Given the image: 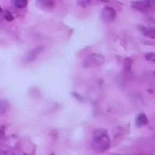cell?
Masks as SVG:
<instances>
[{
    "mask_svg": "<svg viewBox=\"0 0 155 155\" xmlns=\"http://www.w3.org/2000/svg\"><path fill=\"white\" fill-rule=\"evenodd\" d=\"M110 145L108 133L104 129H97L92 133L91 148L98 153H103L109 149Z\"/></svg>",
    "mask_w": 155,
    "mask_h": 155,
    "instance_id": "obj_1",
    "label": "cell"
},
{
    "mask_svg": "<svg viewBox=\"0 0 155 155\" xmlns=\"http://www.w3.org/2000/svg\"><path fill=\"white\" fill-rule=\"evenodd\" d=\"M104 62L105 58L102 54L98 53H91L83 59L82 65L84 68L91 69L102 66Z\"/></svg>",
    "mask_w": 155,
    "mask_h": 155,
    "instance_id": "obj_2",
    "label": "cell"
},
{
    "mask_svg": "<svg viewBox=\"0 0 155 155\" xmlns=\"http://www.w3.org/2000/svg\"><path fill=\"white\" fill-rule=\"evenodd\" d=\"M116 11L111 7H105L101 13V18L105 24H110L114 21L116 18Z\"/></svg>",
    "mask_w": 155,
    "mask_h": 155,
    "instance_id": "obj_3",
    "label": "cell"
},
{
    "mask_svg": "<svg viewBox=\"0 0 155 155\" xmlns=\"http://www.w3.org/2000/svg\"><path fill=\"white\" fill-rule=\"evenodd\" d=\"M44 46L42 45H38V46L35 47L34 48L31 50L28 54H27L25 58V61L27 63H30V62H33V61L36 60L38 57L39 56V54H42V51H44Z\"/></svg>",
    "mask_w": 155,
    "mask_h": 155,
    "instance_id": "obj_4",
    "label": "cell"
},
{
    "mask_svg": "<svg viewBox=\"0 0 155 155\" xmlns=\"http://www.w3.org/2000/svg\"><path fill=\"white\" fill-rule=\"evenodd\" d=\"M132 6L133 8L142 12H148L152 8V5L150 4L147 1H135L132 2Z\"/></svg>",
    "mask_w": 155,
    "mask_h": 155,
    "instance_id": "obj_5",
    "label": "cell"
},
{
    "mask_svg": "<svg viewBox=\"0 0 155 155\" xmlns=\"http://www.w3.org/2000/svg\"><path fill=\"white\" fill-rule=\"evenodd\" d=\"M36 6L43 11H51L55 5L54 0H36Z\"/></svg>",
    "mask_w": 155,
    "mask_h": 155,
    "instance_id": "obj_6",
    "label": "cell"
},
{
    "mask_svg": "<svg viewBox=\"0 0 155 155\" xmlns=\"http://www.w3.org/2000/svg\"><path fill=\"white\" fill-rule=\"evenodd\" d=\"M139 30H140L141 33L145 35L147 37H149L151 39H154L155 38V29L154 27H151V28H147L144 26H139Z\"/></svg>",
    "mask_w": 155,
    "mask_h": 155,
    "instance_id": "obj_7",
    "label": "cell"
},
{
    "mask_svg": "<svg viewBox=\"0 0 155 155\" xmlns=\"http://www.w3.org/2000/svg\"><path fill=\"white\" fill-rule=\"evenodd\" d=\"M148 123V117L145 114H140L136 118V126L139 127L145 126Z\"/></svg>",
    "mask_w": 155,
    "mask_h": 155,
    "instance_id": "obj_8",
    "label": "cell"
},
{
    "mask_svg": "<svg viewBox=\"0 0 155 155\" xmlns=\"http://www.w3.org/2000/svg\"><path fill=\"white\" fill-rule=\"evenodd\" d=\"M132 63H133V61L130 58H125L124 61V72L129 73L131 71L132 68Z\"/></svg>",
    "mask_w": 155,
    "mask_h": 155,
    "instance_id": "obj_9",
    "label": "cell"
},
{
    "mask_svg": "<svg viewBox=\"0 0 155 155\" xmlns=\"http://www.w3.org/2000/svg\"><path fill=\"white\" fill-rule=\"evenodd\" d=\"M27 0H14V5L18 8H23L27 5Z\"/></svg>",
    "mask_w": 155,
    "mask_h": 155,
    "instance_id": "obj_10",
    "label": "cell"
},
{
    "mask_svg": "<svg viewBox=\"0 0 155 155\" xmlns=\"http://www.w3.org/2000/svg\"><path fill=\"white\" fill-rule=\"evenodd\" d=\"M8 110V104L5 100L0 99V116L5 114Z\"/></svg>",
    "mask_w": 155,
    "mask_h": 155,
    "instance_id": "obj_11",
    "label": "cell"
},
{
    "mask_svg": "<svg viewBox=\"0 0 155 155\" xmlns=\"http://www.w3.org/2000/svg\"><path fill=\"white\" fill-rule=\"evenodd\" d=\"M77 3L82 7H88L91 4V0H77Z\"/></svg>",
    "mask_w": 155,
    "mask_h": 155,
    "instance_id": "obj_12",
    "label": "cell"
},
{
    "mask_svg": "<svg viewBox=\"0 0 155 155\" xmlns=\"http://www.w3.org/2000/svg\"><path fill=\"white\" fill-rule=\"evenodd\" d=\"M145 58L147 61L154 62L155 61V54L154 52H149L145 54Z\"/></svg>",
    "mask_w": 155,
    "mask_h": 155,
    "instance_id": "obj_13",
    "label": "cell"
},
{
    "mask_svg": "<svg viewBox=\"0 0 155 155\" xmlns=\"http://www.w3.org/2000/svg\"><path fill=\"white\" fill-rule=\"evenodd\" d=\"M7 13H8L7 15H5V19L7 20L8 21H12V20L14 19V18H13V16H12V15H11V14L9 13L8 12Z\"/></svg>",
    "mask_w": 155,
    "mask_h": 155,
    "instance_id": "obj_14",
    "label": "cell"
},
{
    "mask_svg": "<svg viewBox=\"0 0 155 155\" xmlns=\"http://www.w3.org/2000/svg\"><path fill=\"white\" fill-rule=\"evenodd\" d=\"M145 1H147V2H149L151 5H154L155 0H145Z\"/></svg>",
    "mask_w": 155,
    "mask_h": 155,
    "instance_id": "obj_15",
    "label": "cell"
},
{
    "mask_svg": "<svg viewBox=\"0 0 155 155\" xmlns=\"http://www.w3.org/2000/svg\"><path fill=\"white\" fill-rule=\"evenodd\" d=\"M101 1H103V2H107V0H101Z\"/></svg>",
    "mask_w": 155,
    "mask_h": 155,
    "instance_id": "obj_16",
    "label": "cell"
}]
</instances>
